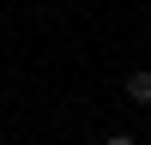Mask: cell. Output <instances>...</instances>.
Returning a JSON list of instances; mask_svg holds the SVG:
<instances>
[{"instance_id":"7a4b0ae2","label":"cell","mask_w":151,"mask_h":145,"mask_svg":"<svg viewBox=\"0 0 151 145\" xmlns=\"http://www.w3.org/2000/svg\"><path fill=\"white\" fill-rule=\"evenodd\" d=\"M103 145H133V139H127V133H109V139H103Z\"/></svg>"},{"instance_id":"6da1fadb","label":"cell","mask_w":151,"mask_h":145,"mask_svg":"<svg viewBox=\"0 0 151 145\" xmlns=\"http://www.w3.org/2000/svg\"><path fill=\"white\" fill-rule=\"evenodd\" d=\"M121 91H127V103H139V109H151V67H133L127 79H121Z\"/></svg>"}]
</instances>
